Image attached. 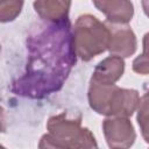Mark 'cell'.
<instances>
[{
    "label": "cell",
    "mask_w": 149,
    "mask_h": 149,
    "mask_svg": "<svg viewBox=\"0 0 149 149\" xmlns=\"http://www.w3.org/2000/svg\"><path fill=\"white\" fill-rule=\"evenodd\" d=\"M28 59L23 73L10 91L29 99H43L58 92L77 62L70 20L38 24L27 37Z\"/></svg>",
    "instance_id": "cell-1"
},
{
    "label": "cell",
    "mask_w": 149,
    "mask_h": 149,
    "mask_svg": "<svg viewBox=\"0 0 149 149\" xmlns=\"http://www.w3.org/2000/svg\"><path fill=\"white\" fill-rule=\"evenodd\" d=\"M48 133L41 137L40 148L72 149V148H97L92 132L81 127V116L72 118L68 113H59L49 118L47 122Z\"/></svg>",
    "instance_id": "cell-2"
},
{
    "label": "cell",
    "mask_w": 149,
    "mask_h": 149,
    "mask_svg": "<svg viewBox=\"0 0 149 149\" xmlns=\"http://www.w3.org/2000/svg\"><path fill=\"white\" fill-rule=\"evenodd\" d=\"M87 99L90 107L100 115L129 118L137 109L141 98L136 90L90 80Z\"/></svg>",
    "instance_id": "cell-3"
},
{
    "label": "cell",
    "mask_w": 149,
    "mask_h": 149,
    "mask_svg": "<svg viewBox=\"0 0 149 149\" xmlns=\"http://www.w3.org/2000/svg\"><path fill=\"white\" fill-rule=\"evenodd\" d=\"M109 28L91 14L78 16L73 26V40L77 56L90 62L95 56L105 52L109 43Z\"/></svg>",
    "instance_id": "cell-4"
},
{
    "label": "cell",
    "mask_w": 149,
    "mask_h": 149,
    "mask_svg": "<svg viewBox=\"0 0 149 149\" xmlns=\"http://www.w3.org/2000/svg\"><path fill=\"white\" fill-rule=\"evenodd\" d=\"M102 132L109 148H129L136 139L134 126L126 116H107L102 121Z\"/></svg>",
    "instance_id": "cell-5"
},
{
    "label": "cell",
    "mask_w": 149,
    "mask_h": 149,
    "mask_svg": "<svg viewBox=\"0 0 149 149\" xmlns=\"http://www.w3.org/2000/svg\"><path fill=\"white\" fill-rule=\"evenodd\" d=\"M109 28L108 51L111 55L120 56L122 58L130 57L135 54L137 48V40L128 24H115L106 22Z\"/></svg>",
    "instance_id": "cell-6"
},
{
    "label": "cell",
    "mask_w": 149,
    "mask_h": 149,
    "mask_svg": "<svg viewBox=\"0 0 149 149\" xmlns=\"http://www.w3.org/2000/svg\"><path fill=\"white\" fill-rule=\"evenodd\" d=\"M94 7L106 16V22L128 24L134 15L130 0H92Z\"/></svg>",
    "instance_id": "cell-7"
},
{
    "label": "cell",
    "mask_w": 149,
    "mask_h": 149,
    "mask_svg": "<svg viewBox=\"0 0 149 149\" xmlns=\"http://www.w3.org/2000/svg\"><path fill=\"white\" fill-rule=\"evenodd\" d=\"M34 9L47 23H59L69 19L71 0H35Z\"/></svg>",
    "instance_id": "cell-8"
},
{
    "label": "cell",
    "mask_w": 149,
    "mask_h": 149,
    "mask_svg": "<svg viewBox=\"0 0 149 149\" xmlns=\"http://www.w3.org/2000/svg\"><path fill=\"white\" fill-rule=\"evenodd\" d=\"M125 72V61L120 56L111 55L99 62L92 73L91 80L105 84H115Z\"/></svg>",
    "instance_id": "cell-9"
},
{
    "label": "cell",
    "mask_w": 149,
    "mask_h": 149,
    "mask_svg": "<svg viewBox=\"0 0 149 149\" xmlns=\"http://www.w3.org/2000/svg\"><path fill=\"white\" fill-rule=\"evenodd\" d=\"M136 121L140 127L142 137L149 144V91H147L140 99L137 106Z\"/></svg>",
    "instance_id": "cell-10"
},
{
    "label": "cell",
    "mask_w": 149,
    "mask_h": 149,
    "mask_svg": "<svg viewBox=\"0 0 149 149\" xmlns=\"http://www.w3.org/2000/svg\"><path fill=\"white\" fill-rule=\"evenodd\" d=\"M24 0H0V21L2 23L14 21L21 13Z\"/></svg>",
    "instance_id": "cell-11"
},
{
    "label": "cell",
    "mask_w": 149,
    "mask_h": 149,
    "mask_svg": "<svg viewBox=\"0 0 149 149\" xmlns=\"http://www.w3.org/2000/svg\"><path fill=\"white\" fill-rule=\"evenodd\" d=\"M133 71L146 76L149 74V33L143 36V52L133 61Z\"/></svg>",
    "instance_id": "cell-12"
},
{
    "label": "cell",
    "mask_w": 149,
    "mask_h": 149,
    "mask_svg": "<svg viewBox=\"0 0 149 149\" xmlns=\"http://www.w3.org/2000/svg\"><path fill=\"white\" fill-rule=\"evenodd\" d=\"M141 5H142V9L144 14L149 17V0H141Z\"/></svg>",
    "instance_id": "cell-13"
}]
</instances>
